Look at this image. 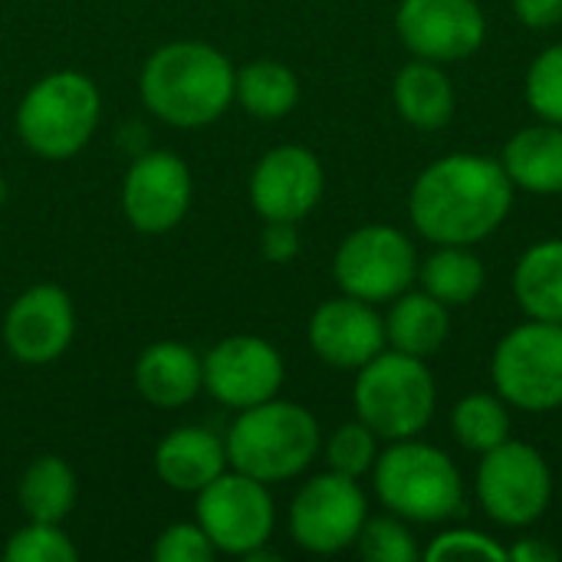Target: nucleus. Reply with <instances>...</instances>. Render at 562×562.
<instances>
[{"mask_svg": "<svg viewBox=\"0 0 562 562\" xmlns=\"http://www.w3.org/2000/svg\"><path fill=\"white\" fill-rule=\"evenodd\" d=\"M514 207V181L487 155H445L412 184L408 214L415 231L438 247L487 240Z\"/></svg>", "mask_w": 562, "mask_h": 562, "instance_id": "f257e3e1", "label": "nucleus"}, {"mask_svg": "<svg viewBox=\"0 0 562 562\" xmlns=\"http://www.w3.org/2000/svg\"><path fill=\"white\" fill-rule=\"evenodd\" d=\"M237 69L211 43L178 40L158 46L142 66V102L175 128H204L234 102Z\"/></svg>", "mask_w": 562, "mask_h": 562, "instance_id": "f03ea898", "label": "nucleus"}, {"mask_svg": "<svg viewBox=\"0 0 562 562\" xmlns=\"http://www.w3.org/2000/svg\"><path fill=\"white\" fill-rule=\"evenodd\" d=\"M227 464L263 484L300 477L323 448L319 422L310 408L283 398L237 412L224 438Z\"/></svg>", "mask_w": 562, "mask_h": 562, "instance_id": "7ed1b4c3", "label": "nucleus"}, {"mask_svg": "<svg viewBox=\"0 0 562 562\" xmlns=\"http://www.w3.org/2000/svg\"><path fill=\"white\" fill-rule=\"evenodd\" d=\"M372 484L382 507L408 524H445L464 510L458 464L441 448L418 438L392 441V448L375 458Z\"/></svg>", "mask_w": 562, "mask_h": 562, "instance_id": "20e7f679", "label": "nucleus"}, {"mask_svg": "<svg viewBox=\"0 0 562 562\" xmlns=\"http://www.w3.org/2000/svg\"><path fill=\"white\" fill-rule=\"evenodd\" d=\"M99 86L76 69H56L33 82L16 105L20 142L49 161L79 155L99 128Z\"/></svg>", "mask_w": 562, "mask_h": 562, "instance_id": "39448f33", "label": "nucleus"}, {"mask_svg": "<svg viewBox=\"0 0 562 562\" xmlns=\"http://www.w3.org/2000/svg\"><path fill=\"white\" fill-rule=\"evenodd\" d=\"M356 418L366 422L385 441L418 438L438 405V389L425 359L405 356L398 349L379 352L366 362L352 385Z\"/></svg>", "mask_w": 562, "mask_h": 562, "instance_id": "423d86ee", "label": "nucleus"}, {"mask_svg": "<svg viewBox=\"0 0 562 562\" xmlns=\"http://www.w3.org/2000/svg\"><path fill=\"white\" fill-rule=\"evenodd\" d=\"M491 375L497 395L517 412L562 408V323L527 319L514 326L494 349Z\"/></svg>", "mask_w": 562, "mask_h": 562, "instance_id": "0eeeda50", "label": "nucleus"}, {"mask_svg": "<svg viewBox=\"0 0 562 562\" xmlns=\"http://www.w3.org/2000/svg\"><path fill=\"white\" fill-rule=\"evenodd\" d=\"M474 491L494 524L524 530L547 514L553 501V474L533 445L507 438L494 451L481 454Z\"/></svg>", "mask_w": 562, "mask_h": 562, "instance_id": "6e6552de", "label": "nucleus"}, {"mask_svg": "<svg viewBox=\"0 0 562 562\" xmlns=\"http://www.w3.org/2000/svg\"><path fill=\"white\" fill-rule=\"evenodd\" d=\"M333 277L346 296L379 306L412 290L418 277V257L398 227L366 224L336 247Z\"/></svg>", "mask_w": 562, "mask_h": 562, "instance_id": "1a4fd4ad", "label": "nucleus"}, {"mask_svg": "<svg viewBox=\"0 0 562 562\" xmlns=\"http://www.w3.org/2000/svg\"><path fill=\"white\" fill-rule=\"evenodd\" d=\"M198 524L217 553L250 557L267 547L277 527V507L263 481L240 471H224L204 491L194 494Z\"/></svg>", "mask_w": 562, "mask_h": 562, "instance_id": "9d476101", "label": "nucleus"}, {"mask_svg": "<svg viewBox=\"0 0 562 562\" xmlns=\"http://www.w3.org/2000/svg\"><path fill=\"white\" fill-rule=\"evenodd\" d=\"M366 520L369 501L359 481L336 471L310 477L290 504V537L300 550L316 557L356 547Z\"/></svg>", "mask_w": 562, "mask_h": 562, "instance_id": "9b49d317", "label": "nucleus"}, {"mask_svg": "<svg viewBox=\"0 0 562 562\" xmlns=\"http://www.w3.org/2000/svg\"><path fill=\"white\" fill-rule=\"evenodd\" d=\"M395 30L418 59L458 63L484 46L487 16L477 0H402Z\"/></svg>", "mask_w": 562, "mask_h": 562, "instance_id": "f8f14e48", "label": "nucleus"}, {"mask_svg": "<svg viewBox=\"0 0 562 562\" xmlns=\"http://www.w3.org/2000/svg\"><path fill=\"white\" fill-rule=\"evenodd\" d=\"M204 389L224 408L244 412L277 398L286 366L273 342L260 336H227L204 359Z\"/></svg>", "mask_w": 562, "mask_h": 562, "instance_id": "ddd939ff", "label": "nucleus"}, {"mask_svg": "<svg viewBox=\"0 0 562 562\" xmlns=\"http://www.w3.org/2000/svg\"><path fill=\"white\" fill-rule=\"evenodd\" d=\"M191 171L175 151H148L122 181V214L142 234L175 231L191 207Z\"/></svg>", "mask_w": 562, "mask_h": 562, "instance_id": "4468645a", "label": "nucleus"}, {"mask_svg": "<svg viewBox=\"0 0 562 562\" xmlns=\"http://www.w3.org/2000/svg\"><path fill=\"white\" fill-rule=\"evenodd\" d=\"M76 336V306L56 283H36L23 290L3 316L7 352L23 366L56 362Z\"/></svg>", "mask_w": 562, "mask_h": 562, "instance_id": "2eb2a0df", "label": "nucleus"}, {"mask_svg": "<svg viewBox=\"0 0 562 562\" xmlns=\"http://www.w3.org/2000/svg\"><path fill=\"white\" fill-rule=\"evenodd\" d=\"M323 165L303 145L270 148L250 175V204L263 221L300 224L323 198Z\"/></svg>", "mask_w": 562, "mask_h": 562, "instance_id": "dca6fc26", "label": "nucleus"}, {"mask_svg": "<svg viewBox=\"0 0 562 562\" xmlns=\"http://www.w3.org/2000/svg\"><path fill=\"white\" fill-rule=\"evenodd\" d=\"M310 346L333 369H362L389 346L385 319L372 303L342 293L316 306L310 319Z\"/></svg>", "mask_w": 562, "mask_h": 562, "instance_id": "f3484780", "label": "nucleus"}, {"mask_svg": "<svg viewBox=\"0 0 562 562\" xmlns=\"http://www.w3.org/2000/svg\"><path fill=\"white\" fill-rule=\"evenodd\" d=\"M135 389L155 408H184L204 389V362L184 342H151L135 359Z\"/></svg>", "mask_w": 562, "mask_h": 562, "instance_id": "a211bd4d", "label": "nucleus"}, {"mask_svg": "<svg viewBox=\"0 0 562 562\" xmlns=\"http://www.w3.org/2000/svg\"><path fill=\"white\" fill-rule=\"evenodd\" d=\"M155 471L171 491L198 494L227 471V448L207 428H175L155 448Z\"/></svg>", "mask_w": 562, "mask_h": 562, "instance_id": "6ab92c4d", "label": "nucleus"}, {"mask_svg": "<svg viewBox=\"0 0 562 562\" xmlns=\"http://www.w3.org/2000/svg\"><path fill=\"white\" fill-rule=\"evenodd\" d=\"M514 188L533 194H562V125L540 122L520 128L501 155Z\"/></svg>", "mask_w": 562, "mask_h": 562, "instance_id": "aec40b11", "label": "nucleus"}, {"mask_svg": "<svg viewBox=\"0 0 562 562\" xmlns=\"http://www.w3.org/2000/svg\"><path fill=\"white\" fill-rule=\"evenodd\" d=\"M392 95H395L398 115L415 128L435 132L454 119V105H458L454 86L448 72L431 59L415 56V63H405L395 76Z\"/></svg>", "mask_w": 562, "mask_h": 562, "instance_id": "412c9836", "label": "nucleus"}, {"mask_svg": "<svg viewBox=\"0 0 562 562\" xmlns=\"http://www.w3.org/2000/svg\"><path fill=\"white\" fill-rule=\"evenodd\" d=\"M448 329H451L448 306L425 290L422 293L405 290L402 296L392 300V310L385 316V342L415 359L435 356L445 346Z\"/></svg>", "mask_w": 562, "mask_h": 562, "instance_id": "4be33fe9", "label": "nucleus"}, {"mask_svg": "<svg viewBox=\"0 0 562 562\" xmlns=\"http://www.w3.org/2000/svg\"><path fill=\"white\" fill-rule=\"evenodd\" d=\"M514 296L530 319L562 323V237L524 250L514 270Z\"/></svg>", "mask_w": 562, "mask_h": 562, "instance_id": "5701e85b", "label": "nucleus"}, {"mask_svg": "<svg viewBox=\"0 0 562 562\" xmlns=\"http://www.w3.org/2000/svg\"><path fill=\"white\" fill-rule=\"evenodd\" d=\"M76 494H79L76 471L56 454L36 458L16 484L20 510L26 520L36 524H63L76 507Z\"/></svg>", "mask_w": 562, "mask_h": 562, "instance_id": "b1692460", "label": "nucleus"}, {"mask_svg": "<svg viewBox=\"0 0 562 562\" xmlns=\"http://www.w3.org/2000/svg\"><path fill=\"white\" fill-rule=\"evenodd\" d=\"M234 99L263 122H277L290 115L300 102V79L290 66L277 59H254L237 69Z\"/></svg>", "mask_w": 562, "mask_h": 562, "instance_id": "393cba45", "label": "nucleus"}, {"mask_svg": "<svg viewBox=\"0 0 562 562\" xmlns=\"http://www.w3.org/2000/svg\"><path fill=\"white\" fill-rule=\"evenodd\" d=\"M422 290L431 293L438 303L451 306H468L481 296L484 290V263L477 254L468 247H438L422 267H418Z\"/></svg>", "mask_w": 562, "mask_h": 562, "instance_id": "a878e982", "label": "nucleus"}, {"mask_svg": "<svg viewBox=\"0 0 562 562\" xmlns=\"http://www.w3.org/2000/svg\"><path fill=\"white\" fill-rule=\"evenodd\" d=\"M451 431L461 448L487 454L510 438V412L501 395L474 392L461 398L451 412Z\"/></svg>", "mask_w": 562, "mask_h": 562, "instance_id": "bb28decb", "label": "nucleus"}, {"mask_svg": "<svg viewBox=\"0 0 562 562\" xmlns=\"http://www.w3.org/2000/svg\"><path fill=\"white\" fill-rule=\"evenodd\" d=\"M375 458H379V435L359 418L339 425L326 441V464L336 474L359 481L362 474L375 468Z\"/></svg>", "mask_w": 562, "mask_h": 562, "instance_id": "cd10ccee", "label": "nucleus"}, {"mask_svg": "<svg viewBox=\"0 0 562 562\" xmlns=\"http://www.w3.org/2000/svg\"><path fill=\"white\" fill-rule=\"evenodd\" d=\"M3 560L7 562H76L79 550L76 543L66 537V530L59 524H36L30 520L26 527H20L7 547H3Z\"/></svg>", "mask_w": 562, "mask_h": 562, "instance_id": "c85d7f7f", "label": "nucleus"}, {"mask_svg": "<svg viewBox=\"0 0 562 562\" xmlns=\"http://www.w3.org/2000/svg\"><path fill=\"white\" fill-rule=\"evenodd\" d=\"M362 560L369 562H415L422 557L412 530L402 517H369L356 540Z\"/></svg>", "mask_w": 562, "mask_h": 562, "instance_id": "c756f323", "label": "nucleus"}, {"mask_svg": "<svg viewBox=\"0 0 562 562\" xmlns=\"http://www.w3.org/2000/svg\"><path fill=\"white\" fill-rule=\"evenodd\" d=\"M527 105L543 119L562 125V43L547 46L527 69Z\"/></svg>", "mask_w": 562, "mask_h": 562, "instance_id": "7c9ffc66", "label": "nucleus"}, {"mask_svg": "<svg viewBox=\"0 0 562 562\" xmlns=\"http://www.w3.org/2000/svg\"><path fill=\"white\" fill-rule=\"evenodd\" d=\"M425 560L504 562L510 560V553H507V547H501L494 537H487L481 530H445L441 537L431 540V547L425 550Z\"/></svg>", "mask_w": 562, "mask_h": 562, "instance_id": "2f4dec72", "label": "nucleus"}, {"mask_svg": "<svg viewBox=\"0 0 562 562\" xmlns=\"http://www.w3.org/2000/svg\"><path fill=\"white\" fill-rule=\"evenodd\" d=\"M155 562H211L217 557L214 543L201 524H171L151 547Z\"/></svg>", "mask_w": 562, "mask_h": 562, "instance_id": "473e14b6", "label": "nucleus"}, {"mask_svg": "<svg viewBox=\"0 0 562 562\" xmlns=\"http://www.w3.org/2000/svg\"><path fill=\"white\" fill-rule=\"evenodd\" d=\"M260 254L270 263H290L300 254V231L293 221H267L260 234Z\"/></svg>", "mask_w": 562, "mask_h": 562, "instance_id": "72a5a7b5", "label": "nucleus"}, {"mask_svg": "<svg viewBox=\"0 0 562 562\" xmlns=\"http://www.w3.org/2000/svg\"><path fill=\"white\" fill-rule=\"evenodd\" d=\"M514 13L530 30H550L562 20V0H514Z\"/></svg>", "mask_w": 562, "mask_h": 562, "instance_id": "f704fd0d", "label": "nucleus"}, {"mask_svg": "<svg viewBox=\"0 0 562 562\" xmlns=\"http://www.w3.org/2000/svg\"><path fill=\"white\" fill-rule=\"evenodd\" d=\"M507 553H510V560H517V562H557L560 560V550H557V547H550L547 540H533V537H527V540L514 543Z\"/></svg>", "mask_w": 562, "mask_h": 562, "instance_id": "c9c22d12", "label": "nucleus"}, {"mask_svg": "<svg viewBox=\"0 0 562 562\" xmlns=\"http://www.w3.org/2000/svg\"><path fill=\"white\" fill-rule=\"evenodd\" d=\"M3 201H7V181L0 178V207H3Z\"/></svg>", "mask_w": 562, "mask_h": 562, "instance_id": "e433bc0d", "label": "nucleus"}]
</instances>
